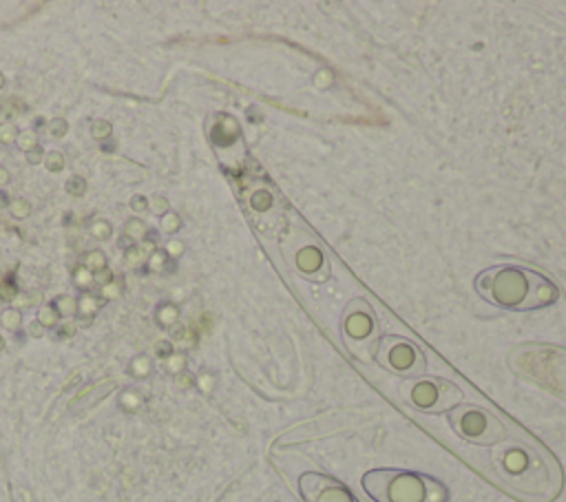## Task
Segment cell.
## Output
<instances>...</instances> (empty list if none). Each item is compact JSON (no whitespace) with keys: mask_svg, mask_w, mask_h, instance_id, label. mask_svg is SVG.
<instances>
[{"mask_svg":"<svg viewBox=\"0 0 566 502\" xmlns=\"http://www.w3.org/2000/svg\"><path fill=\"white\" fill-rule=\"evenodd\" d=\"M181 365H184V358H181V356H172V358L168 360V369H170V372L181 369Z\"/></svg>","mask_w":566,"mask_h":502,"instance_id":"b9f144b4","label":"cell"},{"mask_svg":"<svg viewBox=\"0 0 566 502\" xmlns=\"http://www.w3.org/2000/svg\"><path fill=\"white\" fill-rule=\"evenodd\" d=\"M57 312L49 305V307H42L40 310V314H38V323L42 325V327H55L57 325Z\"/></svg>","mask_w":566,"mask_h":502,"instance_id":"cb8c5ba5","label":"cell"},{"mask_svg":"<svg viewBox=\"0 0 566 502\" xmlns=\"http://www.w3.org/2000/svg\"><path fill=\"white\" fill-rule=\"evenodd\" d=\"M2 345H4V343H2V338H0V349H2Z\"/></svg>","mask_w":566,"mask_h":502,"instance_id":"681fc988","label":"cell"},{"mask_svg":"<svg viewBox=\"0 0 566 502\" xmlns=\"http://www.w3.org/2000/svg\"><path fill=\"white\" fill-rule=\"evenodd\" d=\"M248 210L254 217V223L259 230H268L274 228L281 221L283 215V206L276 199V192L272 190V186H254L248 192Z\"/></svg>","mask_w":566,"mask_h":502,"instance_id":"30bf717a","label":"cell"},{"mask_svg":"<svg viewBox=\"0 0 566 502\" xmlns=\"http://www.w3.org/2000/svg\"><path fill=\"white\" fill-rule=\"evenodd\" d=\"M88 272H99L106 268V254L102 250H91L82 263Z\"/></svg>","mask_w":566,"mask_h":502,"instance_id":"5bb4252c","label":"cell"},{"mask_svg":"<svg viewBox=\"0 0 566 502\" xmlns=\"http://www.w3.org/2000/svg\"><path fill=\"white\" fill-rule=\"evenodd\" d=\"M363 489L374 502H447V487L424 473L405 469H371L363 475Z\"/></svg>","mask_w":566,"mask_h":502,"instance_id":"7a4b0ae2","label":"cell"},{"mask_svg":"<svg viewBox=\"0 0 566 502\" xmlns=\"http://www.w3.org/2000/svg\"><path fill=\"white\" fill-rule=\"evenodd\" d=\"M18 139V128L13 122H2L0 124V144H11Z\"/></svg>","mask_w":566,"mask_h":502,"instance_id":"4316f807","label":"cell"},{"mask_svg":"<svg viewBox=\"0 0 566 502\" xmlns=\"http://www.w3.org/2000/svg\"><path fill=\"white\" fill-rule=\"evenodd\" d=\"M128 206H130L135 212H144V210H148V199L142 197V195H133L130 201H128Z\"/></svg>","mask_w":566,"mask_h":502,"instance_id":"836d02e7","label":"cell"},{"mask_svg":"<svg viewBox=\"0 0 566 502\" xmlns=\"http://www.w3.org/2000/svg\"><path fill=\"white\" fill-rule=\"evenodd\" d=\"M102 294H104V301H106V299H117V296H119V283L111 281L108 285L102 287Z\"/></svg>","mask_w":566,"mask_h":502,"instance_id":"d590c367","label":"cell"},{"mask_svg":"<svg viewBox=\"0 0 566 502\" xmlns=\"http://www.w3.org/2000/svg\"><path fill=\"white\" fill-rule=\"evenodd\" d=\"M31 296V305H40L42 303V292H29Z\"/></svg>","mask_w":566,"mask_h":502,"instance_id":"f6af8a7d","label":"cell"},{"mask_svg":"<svg viewBox=\"0 0 566 502\" xmlns=\"http://www.w3.org/2000/svg\"><path fill=\"white\" fill-rule=\"evenodd\" d=\"M340 336L345 347L360 360H369L376 354L380 332L371 305L356 296L352 299L340 316Z\"/></svg>","mask_w":566,"mask_h":502,"instance_id":"277c9868","label":"cell"},{"mask_svg":"<svg viewBox=\"0 0 566 502\" xmlns=\"http://www.w3.org/2000/svg\"><path fill=\"white\" fill-rule=\"evenodd\" d=\"M475 292L486 303L511 310L531 312L553 305L559 299V287L524 265H493L475 276Z\"/></svg>","mask_w":566,"mask_h":502,"instance_id":"6da1fadb","label":"cell"},{"mask_svg":"<svg viewBox=\"0 0 566 502\" xmlns=\"http://www.w3.org/2000/svg\"><path fill=\"white\" fill-rule=\"evenodd\" d=\"M144 232H146V226H144L139 219H128V221L124 223V237H126V239L139 241V239L144 237Z\"/></svg>","mask_w":566,"mask_h":502,"instance_id":"2e32d148","label":"cell"},{"mask_svg":"<svg viewBox=\"0 0 566 502\" xmlns=\"http://www.w3.org/2000/svg\"><path fill=\"white\" fill-rule=\"evenodd\" d=\"M166 259H168V254H166L164 250H155V252L148 257V268H150V270H164Z\"/></svg>","mask_w":566,"mask_h":502,"instance_id":"4dcf8cb0","label":"cell"},{"mask_svg":"<svg viewBox=\"0 0 566 502\" xmlns=\"http://www.w3.org/2000/svg\"><path fill=\"white\" fill-rule=\"evenodd\" d=\"M177 316H179V312H177V307L170 305V303L161 305L159 312H157V321H159V325H164V327H170V325L177 321Z\"/></svg>","mask_w":566,"mask_h":502,"instance_id":"e0dca14e","label":"cell"},{"mask_svg":"<svg viewBox=\"0 0 566 502\" xmlns=\"http://www.w3.org/2000/svg\"><path fill=\"white\" fill-rule=\"evenodd\" d=\"M451 429L467 442L493 447L506 438L504 422L480 405H458L449 411Z\"/></svg>","mask_w":566,"mask_h":502,"instance_id":"5b68a950","label":"cell"},{"mask_svg":"<svg viewBox=\"0 0 566 502\" xmlns=\"http://www.w3.org/2000/svg\"><path fill=\"white\" fill-rule=\"evenodd\" d=\"M73 283L80 287V290H86L91 283H93V272H88L84 265H77L73 270Z\"/></svg>","mask_w":566,"mask_h":502,"instance_id":"44dd1931","label":"cell"},{"mask_svg":"<svg viewBox=\"0 0 566 502\" xmlns=\"http://www.w3.org/2000/svg\"><path fill=\"white\" fill-rule=\"evenodd\" d=\"M2 84H4V75L0 73V86H2Z\"/></svg>","mask_w":566,"mask_h":502,"instance_id":"c3c4849f","label":"cell"},{"mask_svg":"<svg viewBox=\"0 0 566 502\" xmlns=\"http://www.w3.org/2000/svg\"><path fill=\"white\" fill-rule=\"evenodd\" d=\"M51 307H53L60 316H71V314H75V310H77V301H75L73 296H69V294H62V296H57V299L51 303Z\"/></svg>","mask_w":566,"mask_h":502,"instance_id":"4fadbf2b","label":"cell"},{"mask_svg":"<svg viewBox=\"0 0 566 502\" xmlns=\"http://www.w3.org/2000/svg\"><path fill=\"white\" fill-rule=\"evenodd\" d=\"M157 354H159V356H166V354H170V343H166V341L157 343Z\"/></svg>","mask_w":566,"mask_h":502,"instance_id":"7bdbcfd3","label":"cell"},{"mask_svg":"<svg viewBox=\"0 0 566 502\" xmlns=\"http://www.w3.org/2000/svg\"><path fill=\"white\" fill-rule=\"evenodd\" d=\"M104 305V296H95V294H84L80 301H77V310L82 314H95L99 307Z\"/></svg>","mask_w":566,"mask_h":502,"instance_id":"9a60e30c","label":"cell"},{"mask_svg":"<svg viewBox=\"0 0 566 502\" xmlns=\"http://www.w3.org/2000/svg\"><path fill=\"white\" fill-rule=\"evenodd\" d=\"M44 166L51 172H60L64 168V155L60 150H51L44 155Z\"/></svg>","mask_w":566,"mask_h":502,"instance_id":"ac0fdd59","label":"cell"},{"mask_svg":"<svg viewBox=\"0 0 566 502\" xmlns=\"http://www.w3.org/2000/svg\"><path fill=\"white\" fill-rule=\"evenodd\" d=\"M210 139H212L214 146L228 148V146L241 142V128H239V124L234 122V117H230V115H217V117H214V124H212V128H210Z\"/></svg>","mask_w":566,"mask_h":502,"instance_id":"8fae6325","label":"cell"},{"mask_svg":"<svg viewBox=\"0 0 566 502\" xmlns=\"http://www.w3.org/2000/svg\"><path fill=\"white\" fill-rule=\"evenodd\" d=\"M179 226H181V219H179L177 212H166V215L161 217V230H164V232L172 234V232L179 230Z\"/></svg>","mask_w":566,"mask_h":502,"instance_id":"484cf974","label":"cell"},{"mask_svg":"<svg viewBox=\"0 0 566 502\" xmlns=\"http://www.w3.org/2000/svg\"><path fill=\"white\" fill-rule=\"evenodd\" d=\"M66 130H69V124H66V119H62V117H53L51 122H49V133L53 135V137H64L66 135Z\"/></svg>","mask_w":566,"mask_h":502,"instance_id":"f1b7e54d","label":"cell"},{"mask_svg":"<svg viewBox=\"0 0 566 502\" xmlns=\"http://www.w3.org/2000/svg\"><path fill=\"white\" fill-rule=\"evenodd\" d=\"M75 332H77V325H75V323H62V325L57 327V336H60V338H71Z\"/></svg>","mask_w":566,"mask_h":502,"instance_id":"8d00e7d4","label":"cell"},{"mask_svg":"<svg viewBox=\"0 0 566 502\" xmlns=\"http://www.w3.org/2000/svg\"><path fill=\"white\" fill-rule=\"evenodd\" d=\"M130 369H133V374H135V376H146V374L150 372V360H148L146 356H139V358H135V360H133Z\"/></svg>","mask_w":566,"mask_h":502,"instance_id":"1f68e13d","label":"cell"},{"mask_svg":"<svg viewBox=\"0 0 566 502\" xmlns=\"http://www.w3.org/2000/svg\"><path fill=\"white\" fill-rule=\"evenodd\" d=\"M9 210L15 219H27L31 215V203L27 199H13L9 201Z\"/></svg>","mask_w":566,"mask_h":502,"instance_id":"d6986e66","label":"cell"},{"mask_svg":"<svg viewBox=\"0 0 566 502\" xmlns=\"http://www.w3.org/2000/svg\"><path fill=\"white\" fill-rule=\"evenodd\" d=\"M0 206H9V199L4 192H0Z\"/></svg>","mask_w":566,"mask_h":502,"instance_id":"7dc6e473","label":"cell"},{"mask_svg":"<svg viewBox=\"0 0 566 502\" xmlns=\"http://www.w3.org/2000/svg\"><path fill=\"white\" fill-rule=\"evenodd\" d=\"M493 462H495L497 471H500L509 482H515V484H522V480H524L528 473H535V469H537V458H535V453L528 451L526 447L517 445V442L497 449V451L493 453Z\"/></svg>","mask_w":566,"mask_h":502,"instance_id":"9c48e42d","label":"cell"},{"mask_svg":"<svg viewBox=\"0 0 566 502\" xmlns=\"http://www.w3.org/2000/svg\"><path fill=\"white\" fill-rule=\"evenodd\" d=\"M18 294V290L11 285V283H2L0 285V296L2 299H7V301H13V296Z\"/></svg>","mask_w":566,"mask_h":502,"instance_id":"f35d334b","label":"cell"},{"mask_svg":"<svg viewBox=\"0 0 566 502\" xmlns=\"http://www.w3.org/2000/svg\"><path fill=\"white\" fill-rule=\"evenodd\" d=\"M374 358L380 367L402 378H420L427 372L424 352L405 336H382L378 341Z\"/></svg>","mask_w":566,"mask_h":502,"instance_id":"8992f818","label":"cell"},{"mask_svg":"<svg viewBox=\"0 0 566 502\" xmlns=\"http://www.w3.org/2000/svg\"><path fill=\"white\" fill-rule=\"evenodd\" d=\"M298 491L303 502H358L343 482L323 473H303Z\"/></svg>","mask_w":566,"mask_h":502,"instance_id":"ba28073f","label":"cell"},{"mask_svg":"<svg viewBox=\"0 0 566 502\" xmlns=\"http://www.w3.org/2000/svg\"><path fill=\"white\" fill-rule=\"evenodd\" d=\"M13 305L20 310V307H29L31 305V296H29V292H18L15 296H13Z\"/></svg>","mask_w":566,"mask_h":502,"instance_id":"74e56055","label":"cell"},{"mask_svg":"<svg viewBox=\"0 0 566 502\" xmlns=\"http://www.w3.org/2000/svg\"><path fill=\"white\" fill-rule=\"evenodd\" d=\"M44 148L38 144V146H33L31 150H27V161L31 164V166H38L40 161H44Z\"/></svg>","mask_w":566,"mask_h":502,"instance_id":"d6a6232c","label":"cell"},{"mask_svg":"<svg viewBox=\"0 0 566 502\" xmlns=\"http://www.w3.org/2000/svg\"><path fill=\"white\" fill-rule=\"evenodd\" d=\"M407 398L416 409L424 414H444L462 405L464 394L455 383L447 378L420 376L413 378V383L407 387Z\"/></svg>","mask_w":566,"mask_h":502,"instance_id":"52a82bcc","label":"cell"},{"mask_svg":"<svg viewBox=\"0 0 566 502\" xmlns=\"http://www.w3.org/2000/svg\"><path fill=\"white\" fill-rule=\"evenodd\" d=\"M148 208H150L155 215H166V212H168V199L155 195V197L148 199Z\"/></svg>","mask_w":566,"mask_h":502,"instance_id":"f546056e","label":"cell"},{"mask_svg":"<svg viewBox=\"0 0 566 502\" xmlns=\"http://www.w3.org/2000/svg\"><path fill=\"white\" fill-rule=\"evenodd\" d=\"M281 252L287 265L303 279L312 283H323L329 279V259L323 245L301 226H290L281 237Z\"/></svg>","mask_w":566,"mask_h":502,"instance_id":"3957f363","label":"cell"},{"mask_svg":"<svg viewBox=\"0 0 566 502\" xmlns=\"http://www.w3.org/2000/svg\"><path fill=\"white\" fill-rule=\"evenodd\" d=\"M111 133H113V126H111V122H106V119H95V122L91 124V135H93L95 139H106V137H111Z\"/></svg>","mask_w":566,"mask_h":502,"instance_id":"7402d4cb","label":"cell"},{"mask_svg":"<svg viewBox=\"0 0 566 502\" xmlns=\"http://www.w3.org/2000/svg\"><path fill=\"white\" fill-rule=\"evenodd\" d=\"M20 321H22L20 310H4L2 316H0V323H2V327H7V330H18Z\"/></svg>","mask_w":566,"mask_h":502,"instance_id":"d4e9b609","label":"cell"},{"mask_svg":"<svg viewBox=\"0 0 566 502\" xmlns=\"http://www.w3.org/2000/svg\"><path fill=\"white\" fill-rule=\"evenodd\" d=\"M181 252H184V243L181 241H170L168 248H166V254H170V257H179Z\"/></svg>","mask_w":566,"mask_h":502,"instance_id":"ab89813d","label":"cell"},{"mask_svg":"<svg viewBox=\"0 0 566 502\" xmlns=\"http://www.w3.org/2000/svg\"><path fill=\"white\" fill-rule=\"evenodd\" d=\"M9 179H11V177H9V170L0 166V186H7V184H9Z\"/></svg>","mask_w":566,"mask_h":502,"instance_id":"ee69618b","label":"cell"},{"mask_svg":"<svg viewBox=\"0 0 566 502\" xmlns=\"http://www.w3.org/2000/svg\"><path fill=\"white\" fill-rule=\"evenodd\" d=\"M93 281H95L97 285H102V287H104V285H108V283L113 281V272H111L108 268H104V270H99V272H95V274H93Z\"/></svg>","mask_w":566,"mask_h":502,"instance_id":"e575fe53","label":"cell"},{"mask_svg":"<svg viewBox=\"0 0 566 502\" xmlns=\"http://www.w3.org/2000/svg\"><path fill=\"white\" fill-rule=\"evenodd\" d=\"M91 323H93V314H82L77 318V325H91Z\"/></svg>","mask_w":566,"mask_h":502,"instance_id":"bcb514c9","label":"cell"},{"mask_svg":"<svg viewBox=\"0 0 566 502\" xmlns=\"http://www.w3.org/2000/svg\"><path fill=\"white\" fill-rule=\"evenodd\" d=\"M29 334L33 338H40V336H44V327L38 321H33V323H29Z\"/></svg>","mask_w":566,"mask_h":502,"instance_id":"60d3db41","label":"cell"},{"mask_svg":"<svg viewBox=\"0 0 566 502\" xmlns=\"http://www.w3.org/2000/svg\"><path fill=\"white\" fill-rule=\"evenodd\" d=\"M18 146L27 153V150H31L33 146H38V135L33 133V130H22V133H18Z\"/></svg>","mask_w":566,"mask_h":502,"instance_id":"83f0119b","label":"cell"},{"mask_svg":"<svg viewBox=\"0 0 566 502\" xmlns=\"http://www.w3.org/2000/svg\"><path fill=\"white\" fill-rule=\"evenodd\" d=\"M66 192L73 195V197H82V195L86 192V181H84V177H77V175L69 177V179H66Z\"/></svg>","mask_w":566,"mask_h":502,"instance_id":"603a6c76","label":"cell"},{"mask_svg":"<svg viewBox=\"0 0 566 502\" xmlns=\"http://www.w3.org/2000/svg\"><path fill=\"white\" fill-rule=\"evenodd\" d=\"M155 250H157V248H155V241H142V243H135V245L126 248L124 259H126V263H128L130 268H137V265H142L144 261H148V257H150Z\"/></svg>","mask_w":566,"mask_h":502,"instance_id":"7c38bea8","label":"cell"},{"mask_svg":"<svg viewBox=\"0 0 566 502\" xmlns=\"http://www.w3.org/2000/svg\"><path fill=\"white\" fill-rule=\"evenodd\" d=\"M88 232H91L95 239H108V237L113 234V228H111V223H108V221H104V219H95V221L91 223Z\"/></svg>","mask_w":566,"mask_h":502,"instance_id":"ffe728a7","label":"cell"}]
</instances>
